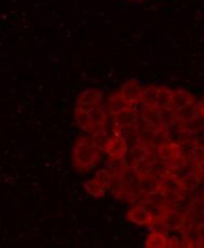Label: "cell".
I'll list each match as a JSON object with an SVG mask.
<instances>
[{"label": "cell", "mask_w": 204, "mask_h": 248, "mask_svg": "<svg viewBox=\"0 0 204 248\" xmlns=\"http://www.w3.org/2000/svg\"><path fill=\"white\" fill-rule=\"evenodd\" d=\"M104 154L109 161H123L126 159L130 152V142L121 133L113 131L106 140L103 142Z\"/></svg>", "instance_id": "4"}, {"label": "cell", "mask_w": 204, "mask_h": 248, "mask_svg": "<svg viewBox=\"0 0 204 248\" xmlns=\"http://www.w3.org/2000/svg\"><path fill=\"white\" fill-rule=\"evenodd\" d=\"M172 112L175 119L186 128V132L187 127L198 122L199 118H201L198 109V99L183 89L174 90Z\"/></svg>", "instance_id": "2"}, {"label": "cell", "mask_w": 204, "mask_h": 248, "mask_svg": "<svg viewBox=\"0 0 204 248\" xmlns=\"http://www.w3.org/2000/svg\"><path fill=\"white\" fill-rule=\"evenodd\" d=\"M104 99V93L98 89L90 88L85 89L82 92H80L76 99V106L80 109H84V110H89L94 107L98 106V105L103 104Z\"/></svg>", "instance_id": "10"}, {"label": "cell", "mask_w": 204, "mask_h": 248, "mask_svg": "<svg viewBox=\"0 0 204 248\" xmlns=\"http://www.w3.org/2000/svg\"><path fill=\"white\" fill-rule=\"evenodd\" d=\"M171 174L182 184L184 189L188 193L197 189L203 179L194 169V165L188 163V162H184V163L176 166L171 170Z\"/></svg>", "instance_id": "8"}, {"label": "cell", "mask_w": 204, "mask_h": 248, "mask_svg": "<svg viewBox=\"0 0 204 248\" xmlns=\"http://www.w3.org/2000/svg\"><path fill=\"white\" fill-rule=\"evenodd\" d=\"M189 223L204 230V197L193 198L185 209Z\"/></svg>", "instance_id": "11"}, {"label": "cell", "mask_w": 204, "mask_h": 248, "mask_svg": "<svg viewBox=\"0 0 204 248\" xmlns=\"http://www.w3.org/2000/svg\"><path fill=\"white\" fill-rule=\"evenodd\" d=\"M156 154L158 159L164 165H167L170 170L186 162L179 141L173 140H165L162 144H160L156 148Z\"/></svg>", "instance_id": "6"}, {"label": "cell", "mask_w": 204, "mask_h": 248, "mask_svg": "<svg viewBox=\"0 0 204 248\" xmlns=\"http://www.w3.org/2000/svg\"><path fill=\"white\" fill-rule=\"evenodd\" d=\"M193 165H194V169H196V170L198 171V174L204 179V155L200 160H198Z\"/></svg>", "instance_id": "14"}, {"label": "cell", "mask_w": 204, "mask_h": 248, "mask_svg": "<svg viewBox=\"0 0 204 248\" xmlns=\"http://www.w3.org/2000/svg\"><path fill=\"white\" fill-rule=\"evenodd\" d=\"M145 247L147 248H169L170 234L160 228H153L145 238Z\"/></svg>", "instance_id": "13"}, {"label": "cell", "mask_w": 204, "mask_h": 248, "mask_svg": "<svg viewBox=\"0 0 204 248\" xmlns=\"http://www.w3.org/2000/svg\"><path fill=\"white\" fill-rule=\"evenodd\" d=\"M173 92L164 85H147L141 92V104L158 111L172 112Z\"/></svg>", "instance_id": "3"}, {"label": "cell", "mask_w": 204, "mask_h": 248, "mask_svg": "<svg viewBox=\"0 0 204 248\" xmlns=\"http://www.w3.org/2000/svg\"><path fill=\"white\" fill-rule=\"evenodd\" d=\"M143 89L144 87L141 85V83L139 80L129 79L122 84L120 91L122 92V94L129 99V102L133 105V106H135L137 108L139 107V105L141 104V97Z\"/></svg>", "instance_id": "12"}, {"label": "cell", "mask_w": 204, "mask_h": 248, "mask_svg": "<svg viewBox=\"0 0 204 248\" xmlns=\"http://www.w3.org/2000/svg\"><path fill=\"white\" fill-rule=\"evenodd\" d=\"M106 108L109 116H111V118L119 116V114L127 112V111L137 110V108L135 106H133V105L129 102V99L122 94L120 90L109 95V97L107 99Z\"/></svg>", "instance_id": "9"}, {"label": "cell", "mask_w": 204, "mask_h": 248, "mask_svg": "<svg viewBox=\"0 0 204 248\" xmlns=\"http://www.w3.org/2000/svg\"><path fill=\"white\" fill-rule=\"evenodd\" d=\"M112 185V173L109 168L99 170L92 178L83 184V189L90 197L94 199H103Z\"/></svg>", "instance_id": "5"}, {"label": "cell", "mask_w": 204, "mask_h": 248, "mask_svg": "<svg viewBox=\"0 0 204 248\" xmlns=\"http://www.w3.org/2000/svg\"><path fill=\"white\" fill-rule=\"evenodd\" d=\"M126 220L133 225L144 228H156L158 225V219L156 215L143 203L133 204L126 213Z\"/></svg>", "instance_id": "7"}, {"label": "cell", "mask_w": 204, "mask_h": 248, "mask_svg": "<svg viewBox=\"0 0 204 248\" xmlns=\"http://www.w3.org/2000/svg\"><path fill=\"white\" fill-rule=\"evenodd\" d=\"M104 155L103 146L95 137L83 133L76 138L72 147V165L79 174H88L97 168Z\"/></svg>", "instance_id": "1"}, {"label": "cell", "mask_w": 204, "mask_h": 248, "mask_svg": "<svg viewBox=\"0 0 204 248\" xmlns=\"http://www.w3.org/2000/svg\"><path fill=\"white\" fill-rule=\"evenodd\" d=\"M129 1H134V2H141V1H145V0H129Z\"/></svg>", "instance_id": "16"}, {"label": "cell", "mask_w": 204, "mask_h": 248, "mask_svg": "<svg viewBox=\"0 0 204 248\" xmlns=\"http://www.w3.org/2000/svg\"><path fill=\"white\" fill-rule=\"evenodd\" d=\"M198 109H199V113H200V117L204 118V96L198 101Z\"/></svg>", "instance_id": "15"}]
</instances>
